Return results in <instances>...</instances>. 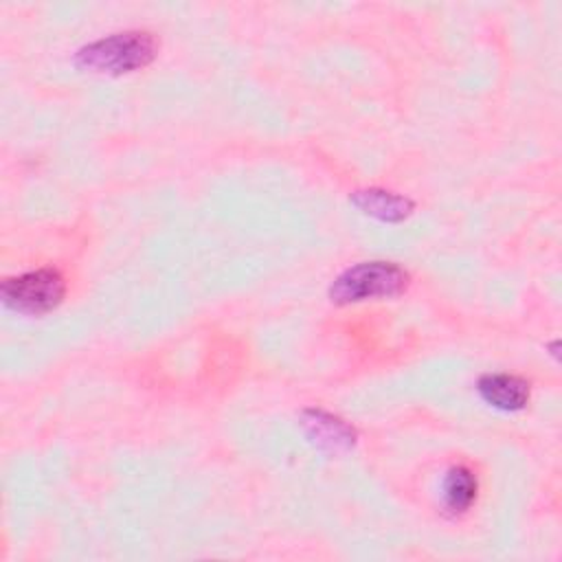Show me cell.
<instances>
[{"label": "cell", "mask_w": 562, "mask_h": 562, "mask_svg": "<svg viewBox=\"0 0 562 562\" xmlns=\"http://www.w3.org/2000/svg\"><path fill=\"white\" fill-rule=\"evenodd\" d=\"M156 55V40L145 31L114 33L83 46L75 61L79 68L105 75H123L147 66Z\"/></svg>", "instance_id": "obj_1"}, {"label": "cell", "mask_w": 562, "mask_h": 562, "mask_svg": "<svg viewBox=\"0 0 562 562\" xmlns=\"http://www.w3.org/2000/svg\"><path fill=\"white\" fill-rule=\"evenodd\" d=\"M408 285V274L389 261H367L347 268L329 288L334 303H358L367 299L395 296Z\"/></svg>", "instance_id": "obj_2"}, {"label": "cell", "mask_w": 562, "mask_h": 562, "mask_svg": "<svg viewBox=\"0 0 562 562\" xmlns=\"http://www.w3.org/2000/svg\"><path fill=\"white\" fill-rule=\"evenodd\" d=\"M66 294L64 277L53 268H42L11 277L2 283L7 307L22 314H44L55 310Z\"/></svg>", "instance_id": "obj_3"}, {"label": "cell", "mask_w": 562, "mask_h": 562, "mask_svg": "<svg viewBox=\"0 0 562 562\" xmlns=\"http://www.w3.org/2000/svg\"><path fill=\"white\" fill-rule=\"evenodd\" d=\"M476 389L490 406L501 411H520L529 400V384L507 373L483 375Z\"/></svg>", "instance_id": "obj_4"}, {"label": "cell", "mask_w": 562, "mask_h": 562, "mask_svg": "<svg viewBox=\"0 0 562 562\" xmlns=\"http://www.w3.org/2000/svg\"><path fill=\"white\" fill-rule=\"evenodd\" d=\"M351 202L362 213H367L371 217H378L382 222H400V220L408 217L411 211H413V202L408 198H402L397 193L382 191V189L356 191L351 195Z\"/></svg>", "instance_id": "obj_5"}, {"label": "cell", "mask_w": 562, "mask_h": 562, "mask_svg": "<svg viewBox=\"0 0 562 562\" xmlns=\"http://www.w3.org/2000/svg\"><path fill=\"white\" fill-rule=\"evenodd\" d=\"M303 424H305V430L307 435L318 443V446H325V448H331V450H338V448H349L353 443V430L340 422L338 417H331L323 411H307L303 415Z\"/></svg>", "instance_id": "obj_6"}, {"label": "cell", "mask_w": 562, "mask_h": 562, "mask_svg": "<svg viewBox=\"0 0 562 562\" xmlns=\"http://www.w3.org/2000/svg\"><path fill=\"white\" fill-rule=\"evenodd\" d=\"M474 498H476V476L463 465L452 468L443 481L446 509L450 514H463L465 509H470Z\"/></svg>", "instance_id": "obj_7"}]
</instances>
